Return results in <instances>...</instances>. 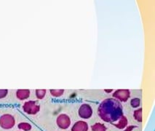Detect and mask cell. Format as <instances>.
Masks as SVG:
<instances>
[{"mask_svg":"<svg viewBox=\"0 0 155 131\" xmlns=\"http://www.w3.org/2000/svg\"><path fill=\"white\" fill-rule=\"evenodd\" d=\"M98 115L106 123H113L123 116L122 106L120 101L114 98H107L99 106Z\"/></svg>","mask_w":155,"mask_h":131,"instance_id":"obj_1","label":"cell"},{"mask_svg":"<svg viewBox=\"0 0 155 131\" xmlns=\"http://www.w3.org/2000/svg\"><path fill=\"white\" fill-rule=\"evenodd\" d=\"M15 120L14 116L9 114H3L0 117V127L5 130H10L15 126Z\"/></svg>","mask_w":155,"mask_h":131,"instance_id":"obj_2","label":"cell"},{"mask_svg":"<svg viewBox=\"0 0 155 131\" xmlns=\"http://www.w3.org/2000/svg\"><path fill=\"white\" fill-rule=\"evenodd\" d=\"M23 112L29 115H34L40 110V106L34 100H28L25 102L23 105Z\"/></svg>","mask_w":155,"mask_h":131,"instance_id":"obj_3","label":"cell"},{"mask_svg":"<svg viewBox=\"0 0 155 131\" xmlns=\"http://www.w3.org/2000/svg\"><path fill=\"white\" fill-rule=\"evenodd\" d=\"M56 124L61 129L66 130L71 125V119H70V117L67 114H61L57 117Z\"/></svg>","mask_w":155,"mask_h":131,"instance_id":"obj_4","label":"cell"},{"mask_svg":"<svg viewBox=\"0 0 155 131\" xmlns=\"http://www.w3.org/2000/svg\"><path fill=\"white\" fill-rule=\"evenodd\" d=\"M78 114L82 119H89L93 115V109H92V107L89 104H82L80 107V109H79Z\"/></svg>","mask_w":155,"mask_h":131,"instance_id":"obj_5","label":"cell"},{"mask_svg":"<svg viewBox=\"0 0 155 131\" xmlns=\"http://www.w3.org/2000/svg\"><path fill=\"white\" fill-rule=\"evenodd\" d=\"M130 95L128 90H117L113 93V97L121 102H126L129 99Z\"/></svg>","mask_w":155,"mask_h":131,"instance_id":"obj_6","label":"cell"},{"mask_svg":"<svg viewBox=\"0 0 155 131\" xmlns=\"http://www.w3.org/2000/svg\"><path fill=\"white\" fill-rule=\"evenodd\" d=\"M88 128L89 127H88L87 123L86 122L80 120V121L74 123V125L71 127V131H87Z\"/></svg>","mask_w":155,"mask_h":131,"instance_id":"obj_7","label":"cell"},{"mask_svg":"<svg viewBox=\"0 0 155 131\" xmlns=\"http://www.w3.org/2000/svg\"><path fill=\"white\" fill-rule=\"evenodd\" d=\"M30 93L29 90H18L16 91V97L20 100H24L29 98Z\"/></svg>","mask_w":155,"mask_h":131,"instance_id":"obj_8","label":"cell"},{"mask_svg":"<svg viewBox=\"0 0 155 131\" xmlns=\"http://www.w3.org/2000/svg\"><path fill=\"white\" fill-rule=\"evenodd\" d=\"M115 127H117L118 129H123L127 125V117L125 116H121L120 120H118V123H114V124Z\"/></svg>","mask_w":155,"mask_h":131,"instance_id":"obj_9","label":"cell"},{"mask_svg":"<svg viewBox=\"0 0 155 131\" xmlns=\"http://www.w3.org/2000/svg\"><path fill=\"white\" fill-rule=\"evenodd\" d=\"M92 131H106V127L104 124L95 123L91 127Z\"/></svg>","mask_w":155,"mask_h":131,"instance_id":"obj_10","label":"cell"},{"mask_svg":"<svg viewBox=\"0 0 155 131\" xmlns=\"http://www.w3.org/2000/svg\"><path fill=\"white\" fill-rule=\"evenodd\" d=\"M142 112H143V109L139 108L136 109L133 113V116L137 122H139V123L142 122Z\"/></svg>","mask_w":155,"mask_h":131,"instance_id":"obj_11","label":"cell"},{"mask_svg":"<svg viewBox=\"0 0 155 131\" xmlns=\"http://www.w3.org/2000/svg\"><path fill=\"white\" fill-rule=\"evenodd\" d=\"M18 129L23 131H29L31 130V125L28 123H21L18 125Z\"/></svg>","mask_w":155,"mask_h":131,"instance_id":"obj_12","label":"cell"},{"mask_svg":"<svg viewBox=\"0 0 155 131\" xmlns=\"http://www.w3.org/2000/svg\"><path fill=\"white\" fill-rule=\"evenodd\" d=\"M47 93L46 90H36L35 94L36 97L37 98V99L42 100L45 98Z\"/></svg>","mask_w":155,"mask_h":131,"instance_id":"obj_13","label":"cell"},{"mask_svg":"<svg viewBox=\"0 0 155 131\" xmlns=\"http://www.w3.org/2000/svg\"><path fill=\"white\" fill-rule=\"evenodd\" d=\"M50 93L51 96L57 98V97H61L64 94V90H50Z\"/></svg>","mask_w":155,"mask_h":131,"instance_id":"obj_14","label":"cell"},{"mask_svg":"<svg viewBox=\"0 0 155 131\" xmlns=\"http://www.w3.org/2000/svg\"><path fill=\"white\" fill-rule=\"evenodd\" d=\"M130 105L133 108H138L140 105V100L138 98H133L130 100Z\"/></svg>","mask_w":155,"mask_h":131,"instance_id":"obj_15","label":"cell"},{"mask_svg":"<svg viewBox=\"0 0 155 131\" xmlns=\"http://www.w3.org/2000/svg\"><path fill=\"white\" fill-rule=\"evenodd\" d=\"M8 90H0V99L5 98V97L8 96Z\"/></svg>","mask_w":155,"mask_h":131,"instance_id":"obj_16","label":"cell"},{"mask_svg":"<svg viewBox=\"0 0 155 131\" xmlns=\"http://www.w3.org/2000/svg\"><path fill=\"white\" fill-rule=\"evenodd\" d=\"M135 127H136V126H128L127 128L125 129V131H133V130L135 128Z\"/></svg>","mask_w":155,"mask_h":131,"instance_id":"obj_17","label":"cell"},{"mask_svg":"<svg viewBox=\"0 0 155 131\" xmlns=\"http://www.w3.org/2000/svg\"><path fill=\"white\" fill-rule=\"evenodd\" d=\"M105 91H106V92H107V93H110V92H111V91H112V90H105Z\"/></svg>","mask_w":155,"mask_h":131,"instance_id":"obj_18","label":"cell"}]
</instances>
